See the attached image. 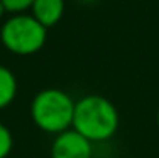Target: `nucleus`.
Instances as JSON below:
<instances>
[{
    "label": "nucleus",
    "instance_id": "9",
    "mask_svg": "<svg viewBox=\"0 0 159 158\" xmlns=\"http://www.w3.org/2000/svg\"><path fill=\"white\" fill-rule=\"evenodd\" d=\"M5 14H7V12H5V9H3V5H2V2H0V19H2L3 16H5Z\"/></svg>",
    "mask_w": 159,
    "mask_h": 158
},
{
    "label": "nucleus",
    "instance_id": "8",
    "mask_svg": "<svg viewBox=\"0 0 159 158\" xmlns=\"http://www.w3.org/2000/svg\"><path fill=\"white\" fill-rule=\"evenodd\" d=\"M0 2H2L5 12L10 16V14H22L31 10L34 0H0Z\"/></svg>",
    "mask_w": 159,
    "mask_h": 158
},
{
    "label": "nucleus",
    "instance_id": "7",
    "mask_svg": "<svg viewBox=\"0 0 159 158\" xmlns=\"http://www.w3.org/2000/svg\"><path fill=\"white\" fill-rule=\"evenodd\" d=\"M12 148H14L12 131L3 122H0V158H7L12 153Z\"/></svg>",
    "mask_w": 159,
    "mask_h": 158
},
{
    "label": "nucleus",
    "instance_id": "10",
    "mask_svg": "<svg viewBox=\"0 0 159 158\" xmlns=\"http://www.w3.org/2000/svg\"><path fill=\"white\" fill-rule=\"evenodd\" d=\"M156 121H157V126H159V107H157V114H156Z\"/></svg>",
    "mask_w": 159,
    "mask_h": 158
},
{
    "label": "nucleus",
    "instance_id": "1",
    "mask_svg": "<svg viewBox=\"0 0 159 158\" xmlns=\"http://www.w3.org/2000/svg\"><path fill=\"white\" fill-rule=\"evenodd\" d=\"M120 126L117 105L100 93H88L75 102L73 129L92 143H103L113 138Z\"/></svg>",
    "mask_w": 159,
    "mask_h": 158
},
{
    "label": "nucleus",
    "instance_id": "4",
    "mask_svg": "<svg viewBox=\"0 0 159 158\" xmlns=\"http://www.w3.org/2000/svg\"><path fill=\"white\" fill-rule=\"evenodd\" d=\"M49 155L51 158H93V143L71 127L54 136Z\"/></svg>",
    "mask_w": 159,
    "mask_h": 158
},
{
    "label": "nucleus",
    "instance_id": "6",
    "mask_svg": "<svg viewBox=\"0 0 159 158\" xmlns=\"http://www.w3.org/2000/svg\"><path fill=\"white\" fill-rule=\"evenodd\" d=\"M19 92L17 77L10 68L0 65V111L7 109L16 100Z\"/></svg>",
    "mask_w": 159,
    "mask_h": 158
},
{
    "label": "nucleus",
    "instance_id": "3",
    "mask_svg": "<svg viewBox=\"0 0 159 158\" xmlns=\"http://www.w3.org/2000/svg\"><path fill=\"white\" fill-rule=\"evenodd\" d=\"M48 29L31 12L10 14L0 26V43L16 56H32L44 48Z\"/></svg>",
    "mask_w": 159,
    "mask_h": 158
},
{
    "label": "nucleus",
    "instance_id": "5",
    "mask_svg": "<svg viewBox=\"0 0 159 158\" xmlns=\"http://www.w3.org/2000/svg\"><path fill=\"white\" fill-rule=\"evenodd\" d=\"M66 12V0H34L31 14L46 29H51L61 22Z\"/></svg>",
    "mask_w": 159,
    "mask_h": 158
},
{
    "label": "nucleus",
    "instance_id": "2",
    "mask_svg": "<svg viewBox=\"0 0 159 158\" xmlns=\"http://www.w3.org/2000/svg\"><path fill=\"white\" fill-rule=\"evenodd\" d=\"M75 102L76 100H73V97L63 89H43L31 102V119L41 131L56 136L71 129Z\"/></svg>",
    "mask_w": 159,
    "mask_h": 158
},
{
    "label": "nucleus",
    "instance_id": "11",
    "mask_svg": "<svg viewBox=\"0 0 159 158\" xmlns=\"http://www.w3.org/2000/svg\"><path fill=\"white\" fill-rule=\"evenodd\" d=\"M81 2H86V3H88V2H93V0H81Z\"/></svg>",
    "mask_w": 159,
    "mask_h": 158
}]
</instances>
